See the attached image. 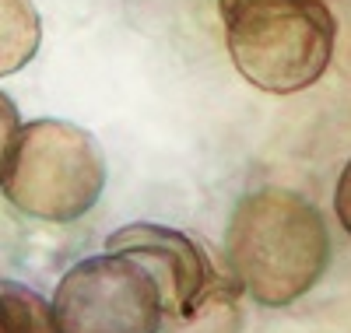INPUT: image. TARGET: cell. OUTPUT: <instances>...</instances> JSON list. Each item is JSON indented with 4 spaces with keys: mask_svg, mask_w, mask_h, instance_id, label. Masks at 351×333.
<instances>
[{
    "mask_svg": "<svg viewBox=\"0 0 351 333\" xmlns=\"http://www.w3.org/2000/svg\"><path fill=\"white\" fill-rule=\"evenodd\" d=\"M228 263L239 288L260 306L302 298L330 267V232L319 207L291 190L267 186L239 197L225 232Z\"/></svg>",
    "mask_w": 351,
    "mask_h": 333,
    "instance_id": "obj_1",
    "label": "cell"
},
{
    "mask_svg": "<svg viewBox=\"0 0 351 333\" xmlns=\"http://www.w3.org/2000/svg\"><path fill=\"white\" fill-rule=\"evenodd\" d=\"M218 11L232 64L260 92H306L330 67V0H218Z\"/></svg>",
    "mask_w": 351,
    "mask_h": 333,
    "instance_id": "obj_2",
    "label": "cell"
},
{
    "mask_svg": "<svg viewBox=\"0 0 351 333\" xmlns=\"http://www.w3.org/2000/svg\"><path fill=\"white\" fill-rule=\"evenodd\" d=\"M102 190L106 158L88 130L67 119H32L18 130L4 193L21 214L64 225L88 214Z\"/></svg>",
    "mask_w": 351,
    "mask_h": 333,
    "instance_id": "obj_3",
    "label": "cell"
},
{
    "mask_svg": "<svg viewBox=\"0 0 351 333\" xmlns=\"http://www.w3.org/2000/svg\"><path fill=\"white\" fill-rule=\"evenodd\" d=\"M56 333H158L162 298L130 256L99 253L74 263L53 291Z\"/></svg>",
    "mask_w": 351,
    "mask_h": 333,
    "instance_id": "obj_4",
    "label": "cell"
},
{
    "mask_svg": "<svg viewBox=\"0 0 351 333\" xmlns=\"http://www.w3.org/2000/svg\"><path fill=\"white\" fill-rule=\"evenodd\" d=\"M106 253L130 256L152 274L158 298H162V316L172 323H193L200 309L218 288L215 267L197 242L176 228L152 225V221H134L123 225L106 238Z\"/></svg>",
    "mask_w": 351,
    "mask_h": 333,
    "instance_id": "obj_5",
    "label": "cell"
},
{
    "mask_svg": "<svg viewBox=\"0 0 351 333\" xmlns=\"http://www.w3.org/2000/svg\"><path fill=\"white\" fill-rule=\"evenodd\" d=\"M43 42V21L32 0H0V77L32 64Z\"/></svg>",
    "mask_w": 351,
    "mask_h": 333,
    "instance_id": "obj_6",
    "label": "cell"
},
{
    "mask_svg": "<svg viewBox=\"0 0 351 333\" xmlns=\"http://www.w3.org/2000/svg\"><path fill=\"white\" fill-rule=\"evenodd\" d=\"M0 333H56L49 301L21 281H0Z\"/></svg>",
    "mask_w": 351,
    "mask_h": 333,
    "instance_id": "obj_7",
    "label": "cell"
},
{
    "mask_svg": "<svg viewBox=\"0 0 351 333\" xmlns=\"http://www.w3.org/2000/svg\"><path fill=\"white\" fill-rule=\"evenodd\" d=\"M21 130V119H18V106L11 102V95L0 92V186H4V175L14 155V140Z\"/></svg>",
    "mask_w": 351,
    "mask_h": 333,
    "instance_id": "obj_8",
    "label": "cell"
},
{
    "mask_svg": "<svg viewBox=\"0 0 351 333\" xmlns=\"http://www.w3.org/2000/svg\"><path fill=\"white\" fill-rule=\"evenodd\" d=\"M334 207H337V218L344 225V232L351 235V162L344 165L341 179H337V193H334Z\"/></svg>",
    "mask_w": 351,
    "mask_h": 333,
    "instance_id": "obj_9",
    "label": "cell"
}]
</instances>
